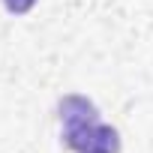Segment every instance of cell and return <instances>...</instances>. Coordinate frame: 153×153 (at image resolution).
Instances as JSON below:
<instances>
[{
    "label": "cell",
    "instance_id": "7a4b0ae2",
    "mask_svg": "<svg viewBox=\"0 0 153 153\" xmlns=\"http://www.w3.org/2000/svg\"><path fill=\"white\" fill-rule=\"evenodd\" d=\"M33 3H36V0H3V6H6L12 15H24V12H30Z\"/></svg>",
    "mask_w": 153,
    "mask_h": 153
},
{
    "label": "cell",
    "instance_id": "6da1fadb",
    "mask_svg": "<svg viewBox=\"0 0 153 153\" xmlns=\"http://www.w3.org/2000/svg\"><path fill=\"white\" fill-rule=\"evenodd\" d=\"M60 123H63L66 147L84 153V147L90 144V138L99 126V111L84 96H66V99H60Z\"/></svg>",
    "mask_w": 153,
    "mask_h": 153
}]
</instances>
